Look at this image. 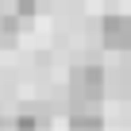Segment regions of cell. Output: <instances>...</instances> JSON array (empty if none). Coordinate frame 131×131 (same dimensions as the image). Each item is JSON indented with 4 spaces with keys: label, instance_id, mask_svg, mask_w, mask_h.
I'll return each mask as SVG.
<instances>
[{
    "label": "cell",
    "instance_id": "cell-1",
    "mask_svg": "<svg viewBox=\"0 0 131 131\" xmlns=\"http://www.w3.org/2000/svg\"><path fill=\"white\" fill-rule=\"evenodd\" d=\"M104 96V70L100 66H73L70 73V100L73 104H96Z\"/></svg>",
    "mask_w": 131,
    "mask_h": 131
},
{
    "label": "cell",
    "instance_id": "cell-2",
    "mask_svg": "<svg viewBox=\"0 0 131 131\" xmlns=\"http://www.w3.org/2000/svg\"><path fill=\"white\" fill-rule=\"evenodd\" d=\"M100 42H104V50H116V54L131 50V16L108 12L100 19Z\"/></svg>",
    "mask_w": 131,
    "mask_h": 131
},
{
    "label": "cell",
    "instance_id": "cell-3",
    "mask_svg": "<svg viewBox=\"0 0 131 131\" xmlns=\"http://www.w3.org/2000/svg\"><path fill=\"white\" fill-rule=\"evenodd\" d=\"M70 127H104V116L100 112H93V104H77V112L70 116Z\"/></svg>",
    "mask_w": 131,
    "mask_h": 131
},
{
    "label": "cell",
    "instance_id": "cell-4",
    "mask_svg": "<svg viewBox=\"0 0 131 131\" xmlns=\"http://www.w3.org/2000/svg\"><path fill=\"white\" fill-rule=\"evenodd\" d=\"M16 12H19L23 19H31V16L39 12V4H35V0H16Z\"/></svg>",
    "mask_w": 131,
    "mask_h": 131
},
{
    "label": "cell",
    "instance_id": "cell-5",
    "mask_svg": "<svg viewBox=\"0 0 131 131\" xmlns=\"http://www.w3.org/2000/svg\"><path fill=\"white\" fill-rule=\"evenodd\" d=\"M12 127H19V131H31V127H39V119H35V116H27V112H19Z\"/></svg>",
    "mask_w": 131,
    "mask_h": 131
}]
</instances>
